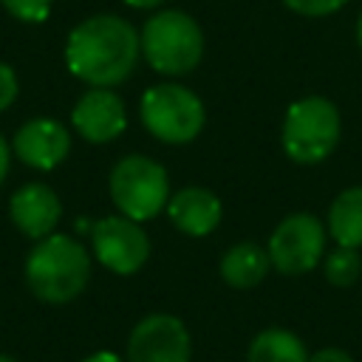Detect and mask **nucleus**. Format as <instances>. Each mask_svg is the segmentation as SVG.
Masks as SVG:
<instances>
[{"label":"nucleus","instance_id":"nucleus-1","mask_svg":"<svg viewBox=\"0 0 362 362\" xmlns=\"http://www.w3.org/2000/svg\"><path fill=\"white\" fill-rule=\"evenodd\" d=\"M139 54L141 42L136 28L116 14H93L82 20L65 42L68 71L90 88H113L124 82L133 74Z\"/></svg>","mask_w":362,"mask_h":362},{"label":"nucleus","instance_id":"nucleus-2","mask_svg":"<svg viewBox=\"0 0 362 362\" xmlns=\"http://www.w3.org/2000/svg\"><path fill=\"white\" fill-rule=\"evenodd\" d=\"M90 280V255L71 235H48L25 257V283L42 303L62 305L82 294Z\"/></svg>","mask_w":362,"mask_h":362},{"label":"nucleus","instance_id":"nucleus-3","mask_svg":"<svg viewBox=\"0 0 362 362\" xmlns=\"http://www.w3.org/2000/svg\"><path fill=\"white\" fill-rule=\"evenodd\" d=\"M139 42L150 68L167 76L189 74L204 57L201 25L178 8H164L153 14L141 28Z\"/></svg>","mask_w":362,"mask_h":362},{"label":"nucleus","instance_id":"nucleus-4","mask_svg":"<svg viewBox=\"0 0 362 362\" xmlns=\"http://www.w3.org/2000/svg\"><path fill=\"white\" fill-rule=\"evenodd\" d=\"M339 110L325 96H303L283 119V150L297 164H320L339 144Z\"/></svg>","mask_w":362,"mask_h":362},{"label":"nucleus","instance_id":"nucleus-5","mask_svg":"<svg viewBox=\"0 0 362 362\" xmlns=\"http://www.w3.org/2000/svg\"><path fill=\"white\" fill-rule=\"evenodd\" d=\"M139 113L147 133L164 144H189L206 122V110L198 93L175 82L147 88Z\"/></svg>","mask_w":362,"mask_h":362},{"label":"nucleus","instance_id":"nucleus-6","mask_svg":"<svg viewBox=\"0 0 362 362\" xmlns=\"http://www.w3.org/2000/svg\"><path fill=\"white\" fill-rule=\"evenodd\" d=\"M110 198L124 218L150 221L170 201L167 170L150 156H124L110 170Z\"/></svg>","mask_w":362,"mask_h":362},{"label":"nucleus","instance_id":"nucleus-7","mask_svg":"<svg viewBox=\"0 0 362 362\" xmlns=\"http://www.w3.org/2000/svg\"><path fill=\"white\" fill-rule=\"evenodd\" d=\"M322 249H325V229L322 223L308 215V212H294V215H286L272 238H269V257H272V266L280 272V274H305L317 266V260L322 257Z\"/></svg>","mask_w":362,"mask_h":362},{"label":"nucleus","instance_id":"nucleus-8","mask_svg":"<svg viewBox=\"0 0 362 362\" xmlns=\"http://www.w3.org/2000/svg\"><path fill=\"white\" fill-rule=\"evenodd\" d=\"M90 243L96 260L113 274H136L150 257L147 232L139 221L124 215H107L90 226Z\"/></svg>","mask_w":362,"mask_h":362},{"label":"nucleus","instance_id":"nucleus-9","mask_svg":"<svg viewBox=\"0 0 362 362\" xmlns=\"http://www.w3.org/2000/svg\"><path fill=\"white\" fill-rule=\"evenodd\" d=\"M187 325L173 314H150L127 337L124 362H189Z\"/></svg>","mask_w":362,"mask_h":362},{"label":"nucleus","instance_id":"nucleus-10","mask_svg":"<svg viewBox=\"0 0 362 362\" xmlns=\"http://www.w3.org/2000/svg\"><path fill=\"white\" fill-rule=\"evenodd\" d=\"M74 130L90 144H107L119 139L127 127V110L116 90L110 88H90L79 96L71 110Z\"/></svg>","mask_w":362,"mask_h":362},{"label":"nucleus","instance_id":"nucleus-11","mask_svg":"<svg viewBox=\"0 0 362 362\" xmlns=\"http://www.w3.org/2000/svg\"><path fill=\"white\" fill-rule=\"evenodd\" d=\"M11 150L25 167L45 173L68 158L71 136H68V127L59 124L57 119H31L14 133Z\"/></svg>","mask_w":362,"mask_h":362},{"label":"nucleus","instance_id":"nucleus-12","mask_svg":"<svg viewBox=\"0 0 362 362\" xmlns=\"http://www.w3.org/2000/svg\"><path fill=\"white\" fill-rule=\"evenodd\" d=\"M8 215L25 238L42 240V238L54 235V229L62 218V204H59V195L48 184L31 181V184H23L11 195Z\"/></svg>","mask_w":362,"mask_h":362},{"label":"nucleus","instance_id":"nucleus-13","mask_svg":"<svg viewBox=\"0 0 362 362\" xmlns=\"http://www.w3.org/2000/svg\"><path fill=\"white\" fill-rule=\"evenodd\" d=\"M167 215H170V221L178 232H184L189 238H204V235L215 232V226L221 223L223 206H221V198L212 189L184 187L175 195H170Z\"/></svg>","mask_w":362,"mask_h":362},{"label":"nucleus","instance_id":"nucleus-14","mask_svg":"<svg viewBox=\"0 0 362 362\" xmlns=\"http://www.w3.org/2000/svg\"><path fill=\"white\" fill-rule=\"evenodd\" d=\"M269 269H272L269 252L263 246L252 243V240L235 243L221 257V277L232 288H252V286H257L269 274Z\"/></svg>","mask_w":362,"mask_h":362},{"label":"nucleus","instance_id":"nucleus-15","mask_svg":"<svg viewBox=\"0 0 362 362\" xmlns=\"http://www.w3.org/2000/svg\"><path fill=\"white\" fill-rule=\"evenodd\" d=\"M328 235L337 240V246H362V187H348L331 201Z\"/></svg>","mask_w":362,"mask_h":362},{"label":"nucleus","instance_id":"nucleus-16","mask_svg":"<svg viewBox=\"0 0 362 362\" xmlns=\"http://www.w3.org/2000/svg\"><path fill=\"white\" fill-rule=\"evenodd\" d=\"M308 356L303 339L286 328L260 331L246 351V362H308Z\"/></svg>","mask_w":362,"mask_h":362},{"label":"nucleus","instance_id":"nucleus-17","mask_svg":"<svg viewBox=\"0 0 362 362\" xmlns=\"http://www.w3.org/2000/svg\"><path fill=\"white\" fill-rule=\"evenodd\" d=\"M362 274V257L356 249L351 246H337L328 257H325V277L328 283L339 286V288H348L359 280Z\"/></svg>","mask_w":362,"mask_h":362},{"label":"nucleus","instance_id":"nucleus-18","mask_svg":"<svg viewBox=\"0 0 362 362\" xmlns=\"http://www.w3.org/2000/svg\"><path fill=\"white\" fill-rule=\"evenodd\" d=\"M0 3L20 23H42L48 20L54 0H0Z\"/></svg>","mask_w":362,"mask_h":362},{"label":"nucleus","instance_id":"nucleus-19","mask_svg":"<svg viewBox=\"0 0 362 362\" xmlns=\"http://www.w3.org/2000/svg\"><path fill=\"white\" fill-rule=\"evenodd\" d=\"M291 11L303 14V17H325V14H334L339 11L348 0H283Z\"/></svg>","mask_w":362,"mask_h":362},{"label":"nucleus","instance_id":"nucleus-20","mask_svg":"<svg viewBox=\"0 0 362 362\" xmlns=\"http://www.w3.org/2000/svg\"><path fill=\"white\" fill-rule=\"evenodd\" d=\"M14 99H17V74L8 62L0 59V113L11 107Z\"/></svg>","mask_w":362,"mask_h":362},{"label":"nucleus","instance_id":"nucleus-21","mask_svg":"<svg viewBox=\"0 0 362 362\" xmlns=\"http://www.w3.org/2000/svg\"><path fill=\"white\" fill-rule=\"evenodd\" d=\"M308 362H354V359H351V354L342 351V348H322V351L311 354Z\"/></svg>","mask_w":362,"mask_h":362},{"label":"nucleus","instance_id":"nucleus-22","mask_svg":"<svg viewBox=\"0 0 362 362\" xmlns=\"http://www.w3.org/2000/svg\"><path fill=\"white\" fill-rule=\"evenodd\" d=\"M8 161H11V147H8V141L0 136V184L6 181V173H8Z\"/></svg>","mask_w":362,"mask_h":362},{"label":"nucleus","instance_id":"nucleus-23","mask_svg":"<svg viewBox=\"0 0 362 362\" xmlns=\"http://www.w3.org/2000/svg\"><path fill=\"white\" fill-rule=\"evenodd\" d=\"M82 362H124V359H119L113 351H96V354H90V356H85Z\"/></svg>","mask_w":362,"mask_h":362},{"label":"nucleus","instance_id":"nucleus-24","mask_svg":"<svg viewBox=\"0 0 362 362\" xmlns=\"http://www.w3.org/2000/svg\"><path fill=\"white\" fill-rule=\"evenodd\" d=\"M130 8H156L161 0H124Z\"/></svg>","mask_w":362,"mask_h":362},{"label":"nucleus","instance_id":"nucleus-25","mask_svg":"<svg viewBox=\"0 0 362 362\" xmlns=\"http://www.w3.org/2000/svg\"><path fill=\"white\" fill-rule=\"evenodd\" d=\"M356 45H359V51H362V14H359V20H356Z\"/></svg>","mask_w":362,"mask_h":362},{"label":"nucleus","instance_id":"nucleus-26","mask_svg":"<svg viewBox=\"0 0 362 362\" xmlns=\"http://www.w3.org/2000/svg\"><path fill=\"white\" fill-rule=\"evenodd\" d=\"M0 362H17V359H11V356H6V354H0Z\"/></svg>","mask_w":362,"mask_h":362}]
</instances>
